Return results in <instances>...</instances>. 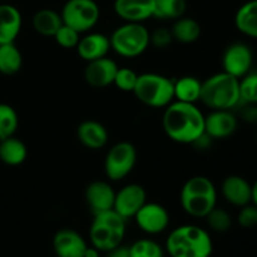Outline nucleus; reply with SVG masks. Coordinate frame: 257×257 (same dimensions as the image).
Listing matches in <instances>:
<instances>
[{"label":"nucleus","instance_id":"nucleus-1","mask_svg":"<svg viewBox=\"0 0 257 257\" xmlns=\"http://www.w3.org/2000/svg\"><path fill=\"white\" fill-rule=\"evenodd\" d=\"M162 127L175 142L193 145L205 133V114L193 103L175 100L166 107Z\"/></svg>","mask_w":257,"mask_h":257},{"label":"nucleus","instance_id":"nucleus-2","mask_svg":"<svg viewBox=\"0 0 257 257\" xmlns=\"http://www.w3.org/2000/svg\"><path fill=\"white\" fill-rule=\"evenodd\" d=\"M166 251L171 257H211L213 242L205 228L182 225L170 232L166 240Z\"/></svg>","mask_w":257,"mask_h":257},{"label":"nucleus","instance_id":"nucleus-3","mask_svg":"<svg viewBox=\"0 0 257 257\" xmlns=\"http://www.w3.org/2000/svg\"><path fill=\"white\" fill-rule=\"evenodd\" d=\"M180 200L187 215L205 218L217 206V190L206 176H193L183 185Z\"/></svg>","mask_w":257,"mask_h":257},{"label":"nucleus","instance_id":"nucleus-4","mask_svg":"<svg viewBox=\"0 0 257 257\" xmlns=\"http://www.w3.org/2000/svg\"><path fill=\"white\" fill-rule=\"evenodd\" d=\"M200 102L211 110H231L237 107L241 103L238 79L226 72L211 75L202 82Z\"/></svg>","mask_w":257,"mask_h":257},{"label":"nucleus","instance_id":"nucleus-5","mask_svg":"<svg viewBox=\"0 0 257 257\" xmlns=\"http://www.w3.org/2000/svg\"><path fill=\"white\" fill-rule=\"evenodd\" d=\"M125 221L114 210L95 213L89 230L90 245L100 252H109L117 248L124 240Z\"/></svg>","mask_w":257,"mask_h":257},{"label":"nucleus","instance_id":"nucleus-6","mask_svg":"<svg viewBox=\"0 0 257 257\" xmlns=\"http://www.w3.org/2000/svg\"><path fill=\"white\" fill-rule=\"evenodd\" d=\"M133 93L148 107L166 108L175 99V80L158 73L138 74Z\"/></svg>","mask_w":257,"mask_h":257},{"label":"nucleus","instance_id":"nucleus-7","mask_svg":"<svg viewBox=\"0 0 257 257\" xmlns=\"http://www.w3.org/2000/svg\"><path fill=\"white\" fill-rule=\"evenodd\" d=\"M151 33L142 23H124L109 37L110 49L124 58L142 55L151 45Z\"/></svg>","mask_w":257,"mask_h":257},{"label":"nucleus","instance_id":"nucleus-8","mask_svg":"<svg viewBox=\"0 0 257 257\" xmlns=\"http://www.w3.org/2000/svg\"><path fill=\"white\" fill-rule=\"evenodd\" d=\"M60 15L65 25L82 34L95 27L99 20L100 9L94 0H68Z\"/></svg>","mask_w":257,"mask_h":257},{"label":"nucleus","instance_id":"nucleus-9","mask_svg":"<svg viewBox=\"0 0 257 257\" xmlns=\"http://www.w3.org/2000/svg\"><path fill=\"white\" fill-rule=\"evenodd\" d=\"M137 163V150L130 142H118L105 155L104 172L110 181H122Z\"/></svg>","mask_w":257,"mask_h":257},{"label":"nucleus","instance_id":"nucleus-10","mask_svg":"<svg viewBox=\"0 0 257 257\" xmlns=\"http://www.w3.org/2000/svg\"><path fill=\"white\" fill-rule=\"evenodd\" d=\"M253 53L247 44L236 42L228 45L222 55L223 72L240 79L252 70Z\"/></svg>","mask_w":257,"mask_h":257},{"label":"nucleus","instance_id":"nucleus-11","mask_svg":"<svg viewBox=\"0 0 257 257\" xmlns=\"http://www.w3.org/2000/svg\"><path fill=\"white\" fill-rule=\"evenodd\" d=\"M133 218L141 231L147 235L162 233L170 225L168 211L162 205L156 202H146Z\"/></svg>","mask_w":257,"mask_h":257},{"label":"nucleus","instance_id":"nucleus-12","mask_svg":"<svg viewBox=\"0 0 257 257\" xmlns=\"http://www.w3.org/2000/svg\"><path fill=\"white\" fill-rule=\"evenodd\" d=\"M146 202H147V193L145 188L138 183H130L115 192L113 210L119 213L123 218L128 220L135 217L136 213Z\"/></svg>","mask_w":257,"mask_h":257},{"label":"nucleus","instance_id":"nucleus-13","mask_svg":"<svg viewBox=\"0 0 257 257\" xmlns=\"http://www.w3.org/2000/svg\"><path fill=\"white\" fill-rule=\"evenodd\" d=\"M87 247L84 237L72 228H62L53 237L55 257H84Z\"/></svg>","mask_w":257,"mask_h":257},{"label":"nucleus","instance_id":"nucleus-14","mask_svg":"<svg viewBox=\"0 0 257 257\" xmlns=\"http://www.w3.org/2000/svg\"><path fill=\"white\" fill-rule=\"evenodd\" d=\"M237 118L231 110H212L205 115V133L212 140H225L237 130Z\"/></svg>","mask_w":257,"mask_h":257},{"label":"nucleus","instance_id":"nucleus-15","mask_svg":"<svg viewBox=\"0 0 257 257\" xmlns=\"http://www.w3.org/2000/svg\"><path fill=\"white\" fill-rule=\"evenodd\" d=\"M118 68L117 63L108 57L92 60L84 69V79L90 87L105 88L113 84Z\"/></svg>","mask_w":257,"mask_h":257},{"label":"nucleus","instance_id":"nucleus-16","mask_svg":"<svg viewBox=\"0 0 257 257\" xmlns=\"http://www.w3.org/2000/svg\"><path fill=\"white\" fill-rule=\"evenodd\" d=\"M113 9L125 23H143L155 17V0H114Z\"/></svg>","mask_w":257,"mask_h":257},{"label":"nucleus","instance_id":"nucleus-17","mask_svg":"<svg viewBox=\"0 0 257 257\" xmlns=\"http://www.w3.org/2000/svg\"><path fill=\"white\" fill-rule=\"evenodd\" d=\"M115 191L105 181H93L85 188V201L93 215L113 210Z\"/></svg>","mask_w":257,"mask_h":257},{"label":"nucleus","instance_id":"nucleus-18","mask_svg":"<svg viewBox=\"0 0 257 257\" xmlns=\"http://www.w3.org/2000/svg\"><path fill=\"white\" fill-rule=\"evenodd\" d=\"M252 185L246 178L237 175H231L223 180L221 185V193L230 205L235 207H243L251 203Z\"/></svg>","mask_w":257,"mask_h":257},{"label":"nucleus","instance_id":"nucleus-19","mask_svg":"<svg viewBox=\"0 0 257 257\" xmlns=\"http://www.w3.org/2000/svg\"><path fill=\"white\" fill-rule=\"evenodd\" d=\"M109 50V37L102 33H88L84 37H80L77 45L78 54L87 63L107 57Z\"/></svg>","mask_w":257,"mask_h":257},{"label":"nucleus","instance_id":"nucleus-20","mask_svg":"<svg viewBox=\"0 0 257 257\" xmlns=\"http://www.w3.org/2000/svg\"><path fill=\"white\" fill-rule=\"evenodd\" d=\"M23 18L12 4H0V44L14 43L22 30Z\"/></svg>","mask_w":257,"mask_h":257},{"label":"nucleus","instance_id":"nucleus-21","mask_svg":"<svg viewBox=\"0 0 257 257\" xmlns=\"http://www.w3.org/2000/svg\"><path fill=\"white\" fill-rule=\"evenodd\" d=\"M77 136L79 142L89 150H100L108 142V132L102 123L88 119L78 125Z\"/></svg>","mask_w":257,"mask_h":257},{"label":"nucleus","instance_id":"nucleus-22","mask_svg":"<svg viewBox=\"0 0 257 257\" xmlns=\"http://www.w3.org/2000/svg\"><path fill=\"white\" fill-rule=\"evenodd\" d=\"M33 29L43 37H54L63 23L60 13L53 9L38 10L33 17Z\"/></svg>","mask_w":257,"mask_h":257},{"label":"nucleus","instance_id":"nucleus-23","mask_svg":"<svg viewBox=\"0 0 257 257\" xmlns=\"http://www.w3.org/2000/svg\"><path fill=\"white\" fill-rule=\"evenodd\" d=\"M235 25L243 35L257 39V0H250L238 8Z\"/></svg>","mask_w":257,"mask_h":257},{"label":"nucleus","instance_id":"nucleus-24","mask_svg":"<svg viewBox=\"0 0 257 257\" xmlns=\"http://www.w3.org/2000/svg\"><path fill=\"white\" fill-rule=\"evenodd\" d=\"M27 146L19 138L12 137L0 141V161L8 166H19L27 160Z\"/></svg>","mask_w":257,"mask_h":257},{"label":"nucleus","instance_id":"nucleus-25","mask_svg":"<svg viewBox=\"0 0 257 257\" xmlns=\"http://www.w3.org/2000/svg\"><path fill=\"white\" fill-rule=\"evenodd\" d=\"M173 40L182 43V44H191V43L197 42L201 35V25L197 20L193 18L181 17L177 20H175L172 25Z\"/></svg>","mask_w":257,"mask_h":257},{"label":"nucleus","instance_id":"nucleus-26","mask_svg":"<svg viewBox=\"0 0 257 257\" xmlns=\"http://www.w3.org/2000/svg\"><path fill=\"white\" fill-rule=\"evenodd\" d=\"M202 82L192 75H185L175 80V99L196 104L201 99Z\"/></svg>","mask_w":257,"mask_h":257},{"label":"nucleus","instance_id":"nucleus-27","mask_svg":"<svg viewBox=\"0 0 257 257\" xmlns=\"http://www.w3.org/2000/svg\"><path fill=\"white\" fill-rule=\"evenodd\" d=\"M23 55L14 43L0 44V73L13 75L22 69Z\"/></svg>","mask_w":257,"mask_h":257},{"label":"nucleus","instance_id":"nucleus-28","mask_svg":"<svg viewBox=\"0 0 257 257\" xmlns=\"http://www.w3.org/2000/svg\"><path fill=\"white\" fill-rule=\"evenodd\" d=\"M187 9L186 0H155V17L161 20H177Z\"/></svg>","mask_w":257,"mask_h":257},{"label":"nucleus","instance_id":"nucleus-29","mask_svg":"<svg viewBox=\"0 0 257 257\" xmlns=\"http://www.w3.org/2000/svg\"><path fill=\"white\" fill-rule=\"evenodd\" d=\"M19 125L18 113L12 105L0 103V141L15 135Z\"/></svg>","mask_w":257,"mask_h":257},{"label":"nucleus","instance_id":"nucleus-30","mask_svg":"<svg viewBox=\"0 0 257 257\" xmlns=\"http://www.w3.org/2000/svg\"><path fill=\"white\" fill-rule=\"evenodd\" d=\"M130 248L131 257H165L162 246L151 238H141L135 241Z\"/></svg>","mask_w":257,"mask_h":257},{"label":"nucleus","instance_id":"nucleus-31","mask_svg":"<svg viewBox=\"0 0 257 257\" xmlns=\"http://www.w3.org/2000/svg\"><path fill=\"white\" fill-rule=\"evenodd\" d=\"M240 98L243 104H257V70H250L238 79Z\"/></svg>","mask_w":257,"mask_h":257},{"label":"nucleus","instance_id":"nucleus-32","mask_svg":"<svg viewBox=\"0 0 257 257\" xmlns=\"http://www.w3.org/2000/svg\"><path fill=\"white\" fill-rule=\"evenodd\" d=\"M205 218L207 221L208 227L218 233L227 232L232 226V217H231L230 213L223 208L217 207V206Z\"/></svg>","mask_w":257,"mask_h":257},{"label":"nucleus","instance_id":"nucleus-33","mask_svg":"<svg viewBox=\"0 0 257 257\" xmlns=\"http://www.w3.org/2000/svg\"><path fill=\"white\" fill-rule=\"evenodd\" d=\"M138 74L133 69L127 67L118 68L113 84L122 92H132L135 90L136 83H137Z\"/></svg>","mask_w":257,"mask_h":257},{"label":"nucleus","instance_id":"nucleus-34","mask_svg":"<svg viewBox=\"0 0 257 257\" xmlns=\"http://www.w3.org/2000/svg\"><path fill=\"white\" fill-rule=\"evenodd\" d=\"M53 38H54L55 42H57L62 48L72 49V48H77L80 39V33H78L77 30L68 27V25L63 24Z\"/></svg>","mask_w":257,"mask_h":257},{"label":"nucleus","instance_id":"nucleus-35","mask_svg":"<svg viewBox=\"0 0 257 257\" xmlns=\"http://www.w3.org/2000/svg\"><path fill=\"white\" fill-rule=\"evenodd\" d=\"M237 222L243 228H252L257 226V207L253 203H248L240 208Z\"/></svg>","mask_w":257,"mask_h":257},{"label":"nucleus","instance_id":"nucleus-36","mask_svg":"<svg viewBox=\"0 0 257 257\" xmlns=\"http://www.w3.org/2000/svg\"><path fill=\"white\" fill-rule=\"evenodd\" d=\"M150 42L153 47L158 48V49H166L170 47L173 42V37L171 30L166 29V28H160L156 29L155 32L151 34Z\"/></svg>","mask_w":257,"mask_h":257},{"label":"nucleus","instance_id":"nucleus-37","mask_svg":"<svg viewBox=\"0 0 257 257\" xmlns=\"http://www.w3.org/2000/svg\"><path fill=\"white\" fill-rule=\"evenodd\" d=\"M241 118L248 124L257 125V104H245L241 110Z\"/></svg>","mask_w":257,"mask_h":257},{"label":"nucleus","instance_id":"nucleus-38","mask_svg":"<svg viewBox=\"0 0 257 257\" xmlns=\"http://www.w3.org/2000/svg\"><path fill=\"white\" fill-rule=\"evenodd\" d=\"M108 255L107 257H131V253H130V248L127 247V246H118L117 248H114V250L109 251V252H107Z\"/></svg>","mask_w":257,"mask_h":257},{"label":"nucleus","instance_id":"nucleus-39","mask_svg":"<svg viewBox=\"0 0 257 257\" xmlns=\"http://www.w3.org/2000/svg\"><path fill=\"white\" fill-rule=\"evenodd\" d=\"M99 256H100V251L92 245L88 246L87 250H85L84 252V257H99Z\"/></svg>","mask_w":257,"mask_h":257},{"label":"nucleus","instance_id":"nucleus-40","mask_svg":"<svg viewBox=\"0 0 257 257\" xmlns=\"http://www.w3.org/2000/svg\"><path fill=\"white\" fill-rule=\"evenodd\" d=\"M251 203H253V205L257 207V180L252 185V192H251Z\"/></svg>","mask_w":257,"mask_h":257},{"label":"nucleus","instance_id":"nucleus-41","mask_svg":"<svg viewBox=\"0 0 257 257\" xmlns=\"http://www.w3.org/2000/svg\"><path fill=\"white\" fill-rule=\"evenodd\" d=\"M256 141H257V135H256Z\"/></svg>","mask_w":257,"mask_h":257}]
</instances>
